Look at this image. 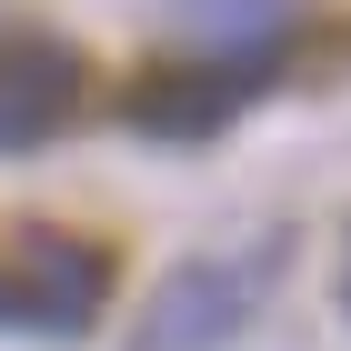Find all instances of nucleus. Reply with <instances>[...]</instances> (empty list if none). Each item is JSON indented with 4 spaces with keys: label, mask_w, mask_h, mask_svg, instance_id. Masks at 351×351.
<instances>
[{
    "label": "nucleus",
    "mask_w": 351,
    "mask_h": 351,
    "mask_svg": "<svg viewBox=\"0 0 351 351\" xmlns=\"http://www.w3.org/2000/svg\"><path fill=\"white\" fill-rule=\"evenodd\" d=\"M110 301V251L71 231H21L0 241V322L21 331H90Z\"/></svg>",
    "instance_id": "nucleus-1"
},
{
    "label": "nucleus",
    "mask_w": 351,
    "mask_h": 351,
    "mask_svg": "<svg viewBox=\"0 0 351 351\" xmlns=\"http://www.w3.org/2000/svg\"><path fill=\"white\" fill-rule=\"evenodd\" d=\"M271 271H281V241H251L231 261H191L161 301H151V322H141V351H201V341H231V331L261 311Z\"/></svg>",
    "instance_id": "nucleus-2"
},
{
    "label": "nucleus",
    "mask_w": 351,
    "mask_h": 351,
    "mask_svg": "<svg viewBox=\"0 0 351 351\" xmlns=\"http://www.w3.org/2000/svg\"><path fill=\"white\" fill-rule=\"evenodd\" d=\"M90 101V60L71 40H10L0 51V151H40L81 121Z\"/></svg>",
    "instance_id": "nucleus-3"
},
{
    "label": "nucleus",
    "mask_w": 351,
    "mask_h": 351,
    "mask_svg": "<svg viewBox=\"0 0 351 351\" xmlns=\"http://www.w3.org/2000/svg\"><path fill=\"white\" fill-rule=\"evenodd\" d=\"M251 90H261V81H251L241 60H231V71H191V90H171V71H161V81L141 90L131 110L151 121V131H211L221 110H231V101H251Z\"/></svg>",
    "instance_id": "nucleus-4"
},
{
    "label": "nucleus",
    "mask_w": 351,
    "mask_h": 351,
    "mask_svg": "<svg viewBox=\"0 0 351 351\" xmlns=\"http://www.w3.org/2000/svg\"><path fill=\"white\" fill-rule=\"evenodd\" d=\"M181 21L211 30V40H271L291 21V0H181Z\"/></svg>",
    "instance_id": "nucleus-5"
}]
</instances>
